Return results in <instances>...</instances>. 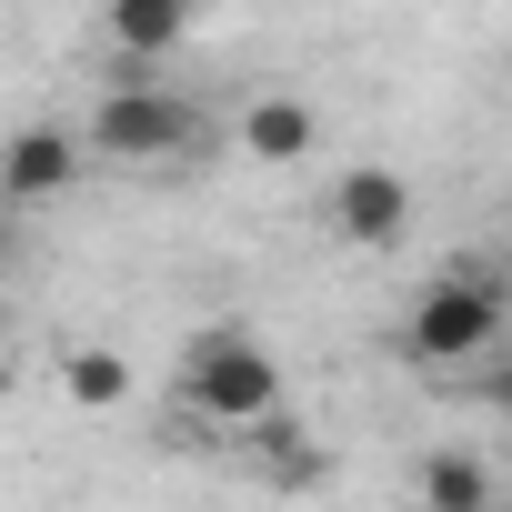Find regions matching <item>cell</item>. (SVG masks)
Masks as SVG:
<instances>
[{
	"mask_svg": "<svg viewBox=\"0 0 512 512\" xmlns=\"http://www.w3.org/2000/svg\"><path fill=\"white\" fill-rule=\"evenodd\" d=\"M51 382H61V402H71V412H121V402L141 392V372H131L111 342H71V352L51 362Z\"/></svg>",
	"mask_w": 512,
	"mask_h": 512,
	"instance_id": "cell-9",
	"label": "cell"
},
{
	"mask_svg": "<svg viewBox=\"0 0 512 512\" xmlns=\"http://www.w3.org/2000/svg\"><path fill=\"white\" fill-rule=\"evenodd\" d=\"M241 161H262V171H292V161H312V141H322V111L302 101V91H251L241 101V121L221 131Z\"/></svg>",
	"mask_w": 512,
	"mask_h": 512,
	"instance_id": "cell-6",
	"label": "cell"
},
{
	"mask_svg": "<svg viewBox=\"0 0 512 512\" xmlns=\"http://www.w3.org/2000/svg\"><path fill=\"white\" fill-rule=\"evenodd\" d=\"M191 31H201V0H101V51L131 61V71L171 61Z\"/></svg>",
	"mask_w": 512,
	"mask_h": 512,
	"instance_id": "cell-7",
	"label": "cell"
},
{
	"mask_svg": "<svg viewBox=\"0 0 512 512\" xmlns=\"http://www.w3.org/2000/svg\"><path fill=\"white\" fill-rule=\"evenodd\" d=\"M412 221H422V191H412V171H392V161H352V171H332V191H322V231H332L342 251H392Z\"/></svg>",
	"mask_w": 512,
	"mask_h": 512,
	"instance_id": "cell-4",
	"label": "cell"
},
{
	"mask_svg": "<svg viewBox=\"0 0 512 512\" xmlns=\"http://www.w3.org/2000/svg\"><path fill=\"white\" fill-rule=\"evenodd\" d=\"M502 312H512L502 272H492V262H452V272H432V282L412 292V312H402V342H392V352H402L412 372H462V362H492Z\"/></svg>",
	"mask_w": 512,
	"mask_h": 512,
	"instance_id": "cell-3",
	"label": "cell"
},
{
	"mask_svg": "<svg viewBox=\"0 0 512 512\" xmlns=\"http://www.w3.org/2000/svg\"><path fill=\"white\" fill-rule=\"evenodd\" d=\"M171 392H181L191 422H211V432H231V442L292 402V392H282V352L251 332V322H201V332L181 342V362H171Z\"/></svg>",
	"mask_w": 512,
	"mask_h": 512,
	"instance_id": "cell-2",
	"label": "cell"
},
{
	"mask_svg": "<svg viewBox=\"0 0 512 512\" xmlns=\"http://www.w3.org/2000/svg\"><path fill=\"white\" fill-rule=\"evenodd\" d=\"M11 241H21V211H11V201H0V262H11Z\"/></svg>",
	"mask_w": 512,
	"mask_h": 512,
	"instance_id": "cell-10",
	"label": "cell"
},
{
	"mask_svg": "<svg viewBox=\"0 0 512 512\" xmlns=\"http://www.w3.org/2000/svg\"><path fill=\"white\" fill-rule=\"evenodd\" d=\"M81 131L71 121H21L11 141H0V201L11 211H41V201H61L71 181H81Z\"/></svg>",
	"mask_w": 512,
	"mask_h": 512,
	"instance_id": "cell-5",
	"label": "cell"
},
{
	"mask_svg": "<svg viewBox=\"0 0 512 512\" xmlns=\"http://www.w3.org/2000/svg\"><path fill=\"white\" fill-rule=\"evenodd\" d=\"M412 512H492V462L472 442H442L412 462Z\"/></svg>",
	"mask_w": 512,
	"mask_h": 512,
	"instance_id": "cell-8",
	"label": "cell"
},
{
	"mask_svg": "<svg viewBox=\"0 0 512 512\" xmlns=\"http://www.w3.org/2000/svg\"><path fill=\"white\" fill-rule=\"evenodd\" d=\"M81 151L91 161H111V171H201L211 151H221V121L191 101V91H171V81H111L101 101H91V121H81Z\"/></svg>",
	"mask_w": 512,
	"mask_h": 512,
	"instance_id": "cell-1",
	"label": "cell"
}]
</instances>
